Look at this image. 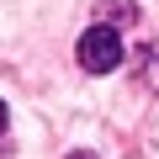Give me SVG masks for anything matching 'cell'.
Listing matches in <instances>:
<instances>
[{"instance_id": "4", "label": "cell", "mask_w": 159, "mask_h": 159, "mask_svg": "<svg viewBox=\"0 0 159 159\" xmlns=\"http://www.w3.org/2000/svg\"><path fill=\"white\" fill-rule=\"evenodd\" d=\"M0 127H6V106H0Z\"/></svg>"}, {"instance_id": "1", "label": "cell", "mask_w": 159, "mask_h": 159, "mask_svg": "<svg viewBox=\"0 0 159 159\" xmlns=\"http://www.w3.org/2000/svg\"><path fill=\"white\" fill-rule=\"evenodd\" d=\"M80 64H85L90 74H111L122 64V37L117 27H90L85 37H80Z\"/></svg>"}, {"instance_id": "3", "label": "cell", "mask_w": 159, "mask_h": 159, "mask_svg": "<svg viewBox=\"0 0 159 159\" xmlns=\"http://www.w3.org/2000/svg\"><path fill=\"white\" fill-rule=\"evenodd\" d=\"M69 159H96V154H69Z\"/></svg>"}, {"instance_id": "2", "label": "cell", "mask_w": 159, "mask_h": 159, "mask_svg": "<svg viewBox=\"0 0 159 159\" xmlns=\"http://www.w3.org/2000/svg\"><path fill=\"white\" fill-rule=\"evenodd\" d=\"M101 16H106V27H111V21H117V27H127V21L138 16V6H133V0H106Z\"/></svg>"}]
</instances>
